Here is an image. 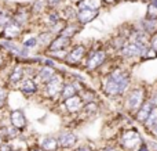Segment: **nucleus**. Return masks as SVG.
Instances as JSON below:
<instances>
[{
  "mask_svg": "<svg viewBox=\"0 0 157 151\" xmlns=\"http://www.w3.org/2000/svg\"><path fill=\"white\" fill-rule=\"evenodd\" d=\"M4 139H3V136H2V133H0V144H3V143H4Z\"/></svg>",
  "mask_w": 157,
  "mask_h": 151,
  "instance_id": "nucleus-41",
  "label": "nucleus"
},
{
  "mask_svg": "<svg viewBox=\"0 0 157 151\" xmlns=\"http://www.w3.org/2000/svg\"><path fill=\"white\" fill-rule=\"evenodd\" d=\"M83 29L84 28L81 27V25H78L76 21H68L66 25H65V28H63V31L61 32V35L65 36V38L72 39V40H75V39L81 33Z\"/></svg>",
  "mask_w": 157,
  "mask_h": 151,
  "instance_id": "nucleus-25",
  "label": "nucleus"
},
{
  "mask_svg": "<svg viewBox=\"0 0 157 151\" xmlns=\"http://www.w3.org/2000/svg\"><path fill=\"white\" fill-rule=\"evenodd\" d=\"M103 4H105V7H114V6H117L119 3H121L123 0H102Z\"/></svg>",
  "mask_w": 157,
  "mask_h": 151,
  "instance_id": "nucleus-36",
  "label": "nucleus"
},
{
  "mask_svg": "<svg viewBox=\"0 0 157 151\" xmlns=\"http://www.w3.org/2000/svg\"><path fill=\"white\" fill-rule=\"evenodd\" d=\"M134 29H138L145 32L147 36H153L157 33V19H150L146 17H142L141 19L132 22Z\"/></svg>",
  "mask_w": 157,
  "mask_h": 151,
  "instance_id": "nucleus-18",
  "label": "nucleus"
},
{
  "mask_svg": "<svg viewBox=\"0 0 157 151\" xmlns=\"http://www.w3.org/2000/svg\"><path fill=\"white\" fill-rule=\"evenodd\" d=\"M29 7H30L33 17H35V19H39L50 10L48 4H47V0H32L29 3Z\"/></svg>",
  "mask_w": 157,
  "mask_h": 151,
  "instance_id": "nucleus-24",
  "label": "nucleus"
},
{
  "mask_svg": "<svg viewBox=\"0 0 157 151\" xmlns=\"http://www.w3.org/2000/svg\"><path fill=\"white\" fill-rule=\"evenodd\" d=\"M76 8L77 10H102L105 8L102 0H78L76 3Z\"/></svg>",
  "mask_w": 157,
  "mask_h": 151,
  "instance_id": "nucleus-27",
  "label": "nucleus"
},
{
  "mask_svg": "<svg viewBox=\"0 0 157 151\" xmlns=\"http://www.w3.org/2000/svg\"><path fill=\"white\" fill-rule=\"evenodd\" d=\"M139 2H142V3H146V4H147V3H150V2H152V0H139Z\"/></svg>",
  "mask_w": 157,
  "mask_h": 151,
  "instance_id": "nucleus-43",
  "label": "nucleus"
},
{
  "mask_svg": "<svg viewBox=\"0 0 157 151\" xmlns=\"http://www.w3.org/2000/svg\"><path fill=\"white\" fill-rule=\"evenodd\" d=\"M116 55L121 61H124L125 64H128V65H131V64H134V63L139 64L141 63V57H142V50L139 49L135 43L127 40L124 46L121 47V50H120Z\"/></svg>",
  "mask_w": 157,
  "mask_h": 151,
  "instance_id": "nucleus-11",
  "label": "nucleus"
},
{
  "mask_svg": "<svg viewBox=\"0 0 157 151\" xmlns=\"http://www.w3.org/2000/svg\"><path fill=\"white\" fill-rule=\"evenodd\" d=\"M19 43L22 44L24 49H26L30 53H40V46H39V40H37V35H36L35 29H26L24 33V36L21 38Z\"/></svg>",
  "mask_w": 157,
  "mask_h": 151,
  "instance_id": "nucleus-15",
  "label": "nucleus"
},
{
  "mask_svg": "<svg viewBox=\"0 0 157 151\" xmlns=\"http://www.w3.org/2000/svg\"><path fill=\"white\" fill-rule=\"evenodd\" d=\"M61 151H73L78 146V136L73 130L63 129L57 135Z\"/></svg>",
  "mask_w": 157,
  "mask_h": 151,
  "instance_id": "nucleus-12",
  "label": "nucleus"
},
{
  "mask_svg": "<svg viewBox=\"0 0 157 151\" xmlns=\"http://www.w3.org/2000/svg\"><path fill=\"white\" fill-rule=\"evenodd\" d=\"M25 100H35L39 99L41 90V85L37 82L36 78H25L15 89Z\"/></svg>",
  "mask_w": 157,
  "mask_h": 151,
  "instance_id": "nucleus-10",
  "label": "nucleus"
},
{
  "mask_svg": "<svg viewBox=\"0 0 157 151\" xmlns=\"http://www.w3.org/2000/svg\"><path fill=\"white\" fill-rule=\"evenodd\" d=\"M146 18H150V19H157V6L155 3H147L146 4V10H145V15Z\"/></svg>",
  "mask_w": 157,
  "mask_h": 151,
  "instance_id": "nucleus-30",
  "label": "nucleus"
},
{
  "mask_svg": "<svg viewBox=\"0 0 157 151\" xmlns=\"http://www.w3.org/2000/svg\"><path fill=\"white\" fill-rule=\"evenodd\" d=\"M6 118L7 121L13 125L14 128H17L18 130H21L22 133L29 128V118L26 115V111L24 107H14V108H8L6 111Z\"/></svg>",
  "mask_w": 157,
  "mask_h": 151,
  "instance_id": "nucleus-8",
  "label": "nucleus"
},
{
  "mask_svg": "<svg viewBox=\"0 0 157 151\" xmlns=\"http://www.w3.org/2000/svg\"><path fill=\"white\" fill-rule=\"evenodd\" d=\"M156 126H157V107H153L152 112H150V115L145 121V124L142 125V128L145 129V132L150 133Z\"/></svg>",
  "mask_w": 157,
  "mask_h": 151,
  "instance_id": "nucleus-28",
  "label": "nucleus"
},
{
  "mask_svg": "<svg viewBox=\"0 0 157 151\" xmlns=\"http://www.w3.org/2000/svg\"><path fill=\"white\" fill-rule=\"evenodd\" d=\"M150 93V86L145 82H134V85L130 88V90L125 93L123 100L120 101V110L125 112L128 116L132 118V115L147 101Z\"/></svg>",
  "mask_w": 157,
  "mask_h": 151,
  "instance_id": "nucleus-2",
  "label": "nucleus"
},
{
  "mask_svg": "<svg viewBox=\"0 0 157 151\" xmlns=\"http://www.w3.org/2000/svg\"><path fill=\"white\" fill-rule=\"evenodd\" d=\"M2 8H3V4H2V3H0V11H2Z\"/></svg>",
  "mask_w": 157,
  "mask_h": 151,
  "instance_id": "nucleus-44",
  "label": "nucleus"
},
{
  "mask_svg": "<svg viewBox=\"0 0 157 151\" xmlns=\"http://www.w3.org/2000/svg\"><path fill=\"white\" fill-rule=\"evenodd\" d=\"M3 114H4V112H0V118H2V116H3Z\"/></svg>",
  "mask_w": 157,
  "mask_h": 151,
  "instance_id": "nucleus-45",
  "label": "nucleus"
},
{
  "mask_svg": "<svg viewBox=\"0 0 157 151\" xmlns=\"http://www.w3.org/2000/svg\"><path fill=\"white\" fill-rule=\"evenodd\" d=\"M25 28H22L21 25H18L17 22H10L7 27H4L0 31V40L6 42H19L21 38L25 33Z\"/></svg>",
  "mask_w": 157,
  "mask_h": 151,
  "instance_id": "nucleus-13",
  "label": "nucleus"
},
{
  "mask_svg": "<svg viewBox=\"0 0 157 151\" xmlns=\"http://www.w3.org/2000/svg\"><path fill=\"white\" fill-rule=\"evenodd\" d=\"M103 104H102V100L99 101H91V103H86L81 110V112L78 114L77 116H73V119H86V121H90V119L95 118L101 114V111L103 110Z\"/></svg>",
  "mask_w": 157,
  "mask_h": 151,
  "instance_id": "nucleus-14",
  "label": "nucleus"
},
{
  "mask_svg": "<svg viewBox=\"0 0 157 151\" xmlns=\"http://www.w3.org/2000/svg\"><path fill=\"white\" fill-rule=\"evenodd\" d=\"M36 35H37L39 46H40V53H44V50L48 47V44L51 43L55 36L52 35L48 29H46V28H39V29H36Z\"/></svg>",
  "mask_w": 157,
  "mask_h": 151,
  "instance_id": "nucleus-22",
  "label": "nucleus"
},
{
  "mask_svg": "<svg viewBox=\"0 0 157 151\" xmlns=\"http://www.w3.org/2000/svg\"><path fill=\"white\" fill-rule=\"evenodd\" d=\"M66 3H68V0H47V4H48L50 10H59Z\"/></svg>",
  "mask_w": 157,
  "mask_h": 151,
  "instance_id": "nucleus-32",
  "label": "nucleus"
},
{
  "mask_svg": "<svg viewBox=\"0 0 157 151\" xmlns=\"http://www.w3.org/2000/svg\"><path fill=\"white\" fill-rule=\"evenodd\" d=\"M144 141L145 140L142 137V133L135 126H128L120 130L119 137H117V146L123 151H135Z\"/></svg>",
  "mask_w": 157,
  "mask_h": 151,
  "instance_id": "nucleus-5",
  "label": "nucleus"
},
{
  "mask_svg": "<svg viewBox=\"0 0 157 151\" xmlns=\"http://www.w3.org/2000/svg\"><path fill=\"white\" fill-rule=\"evenodd\" d=\"M99 15H101L99 10H77L76 22L84 28V27H87V25L92 24Z\"/></svg>",
  "mask_w": 157,
  "mask_h": 151,
  "instance_id": "nucleus-19",
  "label": "nucleus"
},
{
  "mask_svg": "<svg viewBox=\"0 0 157 151\" xmlns=\"http://www.w3.org/2000/svg\"><path fill=\"white\" fill-rule=\"evenodd\" d=\"M66 69L68 68L61 64L59 72L50 82H47L46 85L41 86L39 99H41V101H44L52 108L61 101V94H62V89L66 80Z\"/></svg>",
  "mask_w": 157,
  "mask_h": 151,
  "instance_id": "nucleus-3",
  "label": "nucleus"
},
{
  "mask_svg": "<svg viewBox=\"0 0 157 151\" xmlns=\"http://www.w3.org/2000/svg\"><path fill=\"white\" fill-rule=\"evenodd\" d=\"M149 103L153 107H157V88H150V93H149Z\"/></svg>",
  "mask_w": 157,
  "mask_h": 151,
  "instance_id": "nucleus-33",
  "label": "nucleus"
},
{
  "mask_svg": "<svg viewBox=\"0 0 157 151\" xmlns=\"http://www.w3.org/2000/svg\"><path fill=\"white\" fill-rule=\"evenodd\" d=\"M152 110H153V105L150 104L149 100H147V101L145 103V104L142 105V107L139 108V110L132 115V121L135 122L136 125H141V126H142V125L145 124V121L147 119V116L150 115Z\"/></svg>",
  "mask_w": 157,
  "mask_h": 151,
  "instance_id": "nucleus-23",
  "label": "nucleus"
},
{
  "mask_svg": "<svg viewBox=\"0 0 157 151\" xmlns=\"http://www.w3.org/2000/svg\"><path fill=\"white\" fill-rule=\"evenodd\" d=\"M88 49L90 43H87V42H73L71 49L68 50V55H66L62 65L66 67L68 69L81 71V67H83V63L86 60Z\"/></svg>",
  "mask_w": 157,
  "mask_h": 151,
  "instance_id": "nucleus-4",
  "label": "nucleus"
},
{
  "mask_svg": "<svg viewBox=\"0 0 157 151\" xmlns=\"http://www.w3.org/2000/svg\"><path fill=\"white\" fill-rule=\"evenodd\" d=\"M73 42L75 40H72V39H69V38L58 35L52 39V42L48 44V47L44 50L43 54H46V53H54V51H68V50L71 49V46L73 44Z\"/></svg>",
  "mask_w": 157,
  "mask_h": 151,
  "instance_id": "nucleus-17",
  "label": "nucleus"
},
{
  "mask_svg": "<svg viewBox=\"0 0 157 151\" xmlns=\"http://www.w3.org/2000/svg\"><path fill=\"white\" fill-rule=\"evenodd\" d=\"M59 67H61V64L58 67L48 65V64H43V65H40L37 68V74H36V79H37V82L40 83L41 86L46 85L47 82H50V80L59 72Z\"/></svg>",
  "mask_w": 157,
  "mask_h": 151,
  "instance_id": "nucleus-16",
  "label": "nucleus"
},
{
  "mask_svg": "<svg viewBox=\"0 0 157 151\" xmlns=\"http://www.w3.org/2000/svg\"><path fill=\"white\" fill-rule=\"evenodd\" d=\"M117 151H123V150H121V149H119V150H117Z\"/></svg>",
  "mask_w": 157,
  "mask_h": 151,
  "instance_id": "nucleus-46",
  "label": "nucleus"
},
{
  "mask_svg": "<svg viewBox=\"0 0 157 151\" xmlns=\"http://www.w3.org/2000/svg\"><path fill=\"white\" fill-rule=\"evenodd\" d=\"M10 94H11V89L3 80H0V112H6L8 110Z\"/></svg>",
  "mask_w": 157,
  "mask_h": 151,
  "instance_id": "nucleus-26",
  "label": "nucleus"
},
{
  "mask_svg": "<svg viewBox=\"0 0 157 151\" xmlns=\"http://www.w3.org/2000/svg\"><path fill=\"white\" fill-rule=\"evenodd\" d=\"M11 151H25V150H22V149H18V147H15V146H14V149L11 150Z\"/></svg>",
  "mask_w": 157,
  "mask_h": 151,
  "instance_id": "nucleus-40",
  "label": "nucleus"
},
{
  "mask_svg": "<svg viewBox=\"0 0 157 151\" xmlns=\"http://www.w3.org/2000/svg\"><path fill=\"white\" fill-rule=\"evenodd\" d=\"M25 78H26V68H25V65L22 63L13 61V64H11L10 69H8V72L3 82H4L11 90H15L17 86H18Z\"/></svg>",
  "mask_w": 157,
  "mask_h": 151,
  "instance_id": "nucleus-9",
  "label": "nucleus"
},
{
  "mask_svg": "<svg viewBox=\"0 0 157 151\" xmlns=\"http://www.w3.org/2000/svg\"><path fill=\"white\" fill-rule=\"evenodd\" d=\"M77 94L81 97V99H83L84 104H86V103L99 101V100H102V99H101L99 90H98L97 88H94V86H90L88 83H86V85L80 89V92H78Z\"/></svg>",
  "mask_w": 157,
  "mask_h": 151,
  "instance_id": "nucleus-20",
  "label": "nucleus"
},
{
  "mask_svg": "<svg viewBox=\"0 0 157 151\" xmlns=\"http://www.w3.org/2000/svg\"><path fill=\"white\" fill-rule=\"evenodd\" d=\"M13 10V21L21 25L25 29H35V17H33L32 11H30L29 3L26 4H15L11 7ZM36 31V29H35Z\"/></svg>",
  "mask_w": 157,
  "mask_h": 151,
  "instance_id": "nucleus-6",
  "label": "nucleus"
},
{
  "mask_svg": "<svg viewBox=\"0 0 157 151\" xmlns=\"http://www.w3.org/2000/svg\"><path fill=\"white\" fill-rule=\"evenodd\" d=\"M112 55L113 53H110V50L108 49L106 40L92 42L90 43V49L83 63V67H81V71L88 75H97Z\"/></svg>",
  "mask_w": 157,
  "mask_h": 151,
  "instance_id": "nucleus-1",
  "label": "nucleus"
},
{
  "mask_svg": "<svg viewBox=\"0 0 157 151\" xmlns=\"http://www.w3.org/2000/svg\"><path fill=\"white\" fill-rule=\"evenodd\" d=\"M150 47H152L153 50H156V53H157V33L150 36Z\"/></svg>",
  "mask_w": 157,
  "mask_h": 151,
  "instance_id": "nucleus-37",
  "label": "nucleus"
},
{
  "mask_svg": "<svg viewBox=\"0 0 157 151\" xmlns=\"http://www.w3.org/2000/svg\"><path fill=\"white\" fill-rule=\"evenodd\" d=\"M37 144L43 149V151H61L59 143H58L57 136L54 135H44L40 137Z\"/></svg>",
  "mask_w": 157,
  "mask_h": 151,
  "instance_id": "nucleus-21",
  "label": "nucleus"
},
{
  "mask_svg": "<svg viewBox=\"0 0 157 151\" xmlns=\"http://www.w3.org/2000/svg\"><path fill=\"white\" fill-rule=\"evenodd\" d=\"M68 2H69V3H72V4H76L78 0H68Z\"/></svg>",
  "mask_w": 157,
  "mask_h": 151,
  "instance_id": "nucleus-42",
  "label": "nucleus"
},
{
  "mask_svg": "<svg viewBox=\"0 0 157 151\" xmlns=\"http://www.w3.org/2000/svg\"><path fill=\"white\" fill-rule=\"evenodd\" d=\"M73 151H97L91 144H78Z\"/></svg>",
  "mask_w": 157,
  "mask_h": 151,
  "instance_id": "nucleus-34",
  "label": "nucleus"
},
{
  "mask_svg": "<svg viewBox=\"0 0 157 151\" xmlns=\"http://www.w3.org/2000/svg\"><path fill=\"white\" fill-rule=\"evenodd\" d=\"M10 22H13V10L11 7H3L0 11V31L4 27H7Z\"/></svg>",
  "mask_w": 157,
  "mask_h": 151,
  "instance_id": "nucleus-29",
  "label": "nucleus"
},
{
  "mask_svg": "<svg viewBox=\"0 0 157 151\" xmlns=\"http://www.w3.org/2000/svg\"><path fill=\"white\" fill-rule=\"evenodd\" d=\"M28 151H43V149H41V147L39 146L37 143H36V144H32V146H29Z\"/></svg>",
  "mask_w": 157,
  "mask_h": 151,
  "instance_id": "nucleus-39",
  "label": "nucleus"
},
{
  "mask_svg": "<svg viewBox=\"0 0 157 151\" xmlns=\"http://www.w3.org/2000/svg\"><path fill=\"white\" fill-rule=\"evenodd\" d=\"M14 149V144L11 141H4L3 144H0V151H11Z\"/></svg>",
  "mask_w": 157,
  "mask_h": 151,
  "instance_id": "nucleus-35",
  "label": "nucleus"
},
{
  "mask_svg": "<svg viewBox=\"0 0 157 151\" xmlns=\"http://www.w3.org/2000/svg\"><path fill=\"white\" fill-rule=\"evenodd\" d=\"M135 151H152V149H150V146L146 143V141H144V143L139 146V149L135 150Z\"/></svg>",
  "mask_w": 157,
  "mask_h": 151,
  "instance_id": "nucleus-38",
  "label": "nucleus"
},
{
  "mask_svg": "<svg viewBox=\"0 0 157 151\" xmlns=\"http://www.w3.org/2000/svg\"><path fill=\"white\" fill-rule=\"evenodd\" d=\"M157 58V53L156 50H153L152 47H149V49H146L144 53H142V57H141V63H146V61H153Z\"/></svg>",
  "mask_w": 157,
  "mask_h": 151,
  "instance_id": "nucleus-31",
  "label": "nucleus"
},
{
  "mask_svg": "<svg viewBox=\"0 0 157 151\" xmlns=\"http://www.w3.org/2000/svg\"><path fill=\"white\" fill-rule=\"evenodd\" d=\"M83 107H84L83 99L78 94H75V96L69 97V99L59 101L54 108L59 110V112L63 114L65 116H68V118H73V116H77L81 112Z\"/></svg>",
  "mask_w": 157,
  "mask_h": 151,
  "instance_id": "nucleus-7",
  "label": "nucleus"
}]
</instances>
